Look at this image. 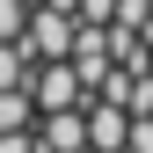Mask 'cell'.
I'll list each match as a JSON object with an SVG mask.
<instances>
[{
  "label": "cell",
  "mask_w": 153,
  "mask_h": 153,
  "mask_svg": "<svg viewBox=\"0 0 153 153\" xmlns=\"http://www.w3.org/2000/svg\"><path fill=\"white\" fill-rule=\"evenodd\" d=\"M0 153H29V131H0Z\"/></svg>",
  "instance_id": "4"
},
{
  "label": "cell",
  "mask_w": 153,
  "mask_h": 153,
  "mask_svg": "<svg viewBox=\"0 0 153 153\" xmlns=\"http://www.w3.org/2000/svg\"><path fill=\"white\" fill-rule=\"evenodd\" d=\"M29 109H36V102H29L22 88H0V131H22V124H29Z\"/></svg>",
  "instance_id": "2"
},
{
  "label": "cell",
  "mask_w": 153,
  "mask_h": 153,
  "mask_svg": "<svg viewBox=\"0 0 153 153\" xmlns=\"http://www.w3.org/2000/svg\"><path fill=\"white\" fill-rule=\"evenodd\" d=\"M22 73H29L22 44H0V88H22Z\"/></svg>",
  "instance_id": "3"
},
{
  "label": "cell",
  "mask_w": 153,
  "mask_h": 153,
  "mask_svg": "<svg viewBox=\"0 0 153 153\" xmlns=\"http://www.w3.org/2000/svg\"><path fill=\"white\" fill-rule=\"evenodd\" d=\"M29 102H36V109H66V102H73V73H66V66H44V73L29 80Z\"/></svg>",
  "instance_id": "1"
}]
</instances>
